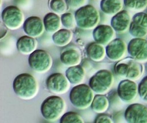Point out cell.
<instances>
[{
	"label": "cell",
	"instance_id": "6da1fadb",
	"mask_svg": "<svg viewBox=\"0 0 147 123\" xmlns=\"http://www.w3.org/2000/svg\"><path fill=\"white\" fill-rule=\"evenodd\" d=\"M13 88L15 94L21 99L29 100L34 98L38 91L35 78L29 73L18 74L14 80Z\"/></svg>",
	"mask_w": 147,
	"mask_h": 123
},
{
	"label": "cell",
	"instance_id": "7a4b0ae2",
	"mask_svg": "<svg viewBox=\"0 0 147 123\" xmlns=\"http://www.w3.org/2000/svg\"><path fill=\"white\" fill-rule=\"evenodd\" d=\"M65 108L64 100L59 96L53 95L43 101L41 105V113L45 120L55 121L63 115Z\"/></svg>",
	"mask_w": 147,
	"mask_h": 123
},
{
	"label": "cell",
	"instance_id": "3957f363",
	"mask_svg": "<svg viewBox=\"0 0 147 123\" xmlns=\"http://www.w3.org/2000/svg\"><path fill=\"white\" fill-rule=\"evenodd\" d=\"M75 18L78 27L84 29H90L96 27L100 17L98 11L93 6L87 5L76 11Z\"/></svg>",
	"mask_w": 147,
	"mask_h": 123
},
{
	"label": "cell",
	"instance_id": "277c9868",
	"mask_svg": "<svg viewBox=\"0 0 147 123\" xmlns=\"http://www.w3.org/2000/svg\"><path fill=\"white\" fill-rule=\"evenodd\" d=\"M93 99L92 90L85 84L76 85L72 88L69 93L71 103L79 109H84L91 106Z\"/></svg>",
	"mask_w": 147,
	"mask_h": 123
},
{
	"label": "cell",
	"instance_id": "5b68a950",
	"mask_svg": "<svg viewBox=\"0 0 147 123\" xmlns=\"http://www.w3.org/2000/svg\"><path fill=\"white\" fill-rule=\"evenodd\" d=\"M114 77L109 70L102 69L98 71L89 80V86L98 94H105L109 91L113 85Z\"/></svg>",
	"mask_w": 147,
	"mask_h": 123
},
{
	"label": "cell",
	"instance_id": "8992f818",
	"mask_svg": "<svg viewBox=\"0 0 147 123\" xmlns=\"http://www.w3.org/2000/svg\"><path fill=\"white\" fill-rule=\"evenodd\" d=\"M30 67L40 73L48 71L52 65V59L50 54L43 50H36L31 53L28 58Z\"/></svg>",
	"mask_w": 147,
	"mask_h": 123
},
{
	"label": "cell",
	"instance_id": "52a82bcc",
	"mask_svg": "<svg viewBox=\"0 0 147 123\" xmlns=\"http://www.w3.org/2000/svg\"><path fill=\"white\" fill-rule=\"evenodd\" d=\"M115 73L123 77L129 79H137L141 72V65L134 59L131 58H126L121 60L114 66Z\"/></svg>",
	"mask_w": 147,
	"mask_h": 123
},
{
	"label": "cell",
	"instance_id": "ba28073f",
	"mask_svg": "<svg viewBox=\"0 0 147 123\" xmlns=\"http://www.w3.org/2000/svg\"><path fill=\"white\" fill-rule=\"evenodd\" d=\"M24 18L22 12L16 6H7L2 13V19L4 25L11 30L19 28L24 23Z\"/></svg>",
	"mask_w": 147,
	"mask_h": 123
},
{
	"label": "cell",
	"instance_id": "9c48e42d",
	"mask_svg": "<svg viewBox=\"0 0 147 123\" xmlns=\"http://www.w3.org/2000/svg\"><path fill=\"white\" fill-rule=\"evenodd\" d=\"M67 77L60 73L51 74L46 80L47 89L55 94H63L69 89V83Z\"/></svg>",
	"mask_w": 147,
	"mask_h": 123
},
{
	"label": "cell",
	"instance_id": "30bf717a",
	"mask_svg": "<svg viewBox=\"0 0 147 123\" xmlns=\"http://www.w3.org/2000/svg\"><path fill=\"white\" fill-rule=\"evenodd\" d=\"M23 28L26 34L32 38L40 37L44 32V25L41 19L37 16H31L25 20Z\"/></svg>",
	"mask_w": 147,
	"mask_h": 123
},
{
	"label": "cell",
	"instance_id": "8fae6325",
	"mask_svg": "<svg viewBox=\"0 0 147 123\" xmlns=\"http://www.w3.org/2000/svg\"><path fill=\"white\" fill-rule=\"evenodd\" d=\"M82 59L79 49L74 46H67L60 53L61 62L65 65L72 66L79 65Z\"/></svg>",
	"mask_w": 147,
	"mask_h": 123
},
{
	"label": "cell",
	"instance_id": "7c38bea8",
	"mask_svg": "<svg viewBox=\"0 0 147 123\" xmlns=\"http://www.w3.org/2000/svg\"><path fill=\"white\" fill-rule=\"evenodd\" d=\"M127 50L129 54L137 60L147 59V42L141 39H132L129 43Z\"/></svg>",
	"mask_w": 147,
	"mask_h": 123
},
{
	"label": "cell",
	"instance_id": "4fadbf2b",
	"mask_svg": "<svg viewBox=\"0 0 147 123\" xmlns=\"http://www.w3.org/2000/svg\"><path fill=\"white\" fill-rule=\"evenodd\" d=\"M130 32L136 37H141L147 33L146 14L140 13L133 17L130 25Z\"/></svg>",
	"mask_w": 147,
	"mask_h": 123
},
{
	"label": "cell",
	"instance_id": "5bb4252c",
	"mask_svg": "<svg viewBox=\"0 0 147 123\" xmlns=\"http://www.w3.org/2000/svg\"><path fill=\"white\" fill-rule=\"evenodd\" d=\"M126 50L125 43L120 39L111 40L106 46V54L109 59L113 61L119 60Z\"/></svg>",
	"mask_w": 147,
	"mask_h": 123
},
{
	"label": "cell",
	"instance_id": "9a60e30c",
	"mask_svg": "<svg viewBox=\"0 0 147 123\" xmlns=\"http://www.w3.org/2000/svg\"><path fill=\"white\" fill-rule=\"evenodd\" d=\"M93 38L95 42L102 44H108L114 36V29L108 25H100L93 31Z\"/></svg>",
	"mask_w": 147,
	"mask_h": 123
},
{
	"label": "cell",
	"instance_id": "2e32d148",
	"mask_svg": "<svg viewBox=\"0 0 147 123\" xmlns=\"http://www.w3.org/2000/svg\"><path fill=\"white\" fill-rule=\"evenodd\" d=\"M117 92L119 97L123 101L129 102L136 95V85L134 82L129 80H123L119 83L118 86Z\"/></svg>",
	"mask_w": 147,
	"mask_h": 123
},
{
	"label": "cell",
	"instance_id": "e0dca14e",
	"mask_svg": "<svg viewBox=\"0 0 147 123\" xmlns=\"http://www.w3.org/2000/svg\"><path fill=\"white\" fill-rule=\"evenodd\" d=\"M147 117V112L142 105L134 104L129 106L126 110L125 117L129 122H138L144 121Z\"/></svg>",
	"mask_w": 147,
	"mask_h": 123
},
{
	"label": "cell",
	"instance_id": "ac0fdd59",
	"mask_svg": "<svg viewBox=\"0 0 147 123\" xmlns=\"http://www.w3.org/2000/svg\"><path fill=\"white\" fill-rule=\"evenodd\" d=\"M130 24V16L126 10H122L115 14L111 20L112 28L118 33L125 32Z\"/></svg>",
	"mask_w": 147,
	"mask_h": 123
},
{
	"label": "cell",
	"instance_id": "d6986e66",
	"mask_svg": "<svg viewBox=\"0 0 147 123\" xmlns=\"http://www.w3.org/2000/svg\"><path fill=\"white\" fill-rule=\"evenodd\" d=\"M16 45L20 53L24 55H30L36 50L37 42L34 38L28 35L22 36L18 39Z\"/></svg>",
	"mask_w": 147,
	"mask_h": 123
},
{
	"label": "cell",
	"instance_id": "ffe728a7",
	"mask_svg": "<svg viewBox=\"0 0 147 123\" xmlns=\"http://www.w3.org/2000/svg\"><path fill=\"white\" fill-rule=\"evenodd\" d=\"M65 76L70 83L78 85L83 81L85 77V72L80 65L69 66L65 72Z\"/></svg>",
	"mask_w": 147,
	"mask_h": 123
},
{
	"label": "cell",
	"instance_id": "44dd1931",
	"mask_svg": "<svg viewBox=\"0 0 147 123\" xmlns=\"http://www.w3.org/2000/svg\"><path fill=\"white\" fill-rule=\"evenodd\" d=\"M44 25L45 31L48 33H55L61 27V18L55 13H48L44 18Z\"/></svg>",
	"mask_w": 147,
	"mask_h": 123
},
{
	"label": "cell",
	"instance_id": "7402d4cb",
	"mask_svg": "<svg viewBox=\"0 0 147 123\" xmlns=\"http://www.w3.org/2000/svg\"><path fill=\"white\" fill-rule=\"evenodd\" d=\"M86 53L90 59L94 61L98 62L105 58L106 51L102 44L95 42L87 45Z\"/></svg>",
	"mask_w": 147,
	"mask_h": 123
},
{
	"label": "cell",
	"instance_id": "603a6c76",
	"mask_svg": "<svg viewBox=\"0 0 147 123\" xmlns=\"http://www.w3.org/2000/svg\"><path fill=\"white\" fill-rule=\"evenodd\" d=\"M72 32L68 29H61L53 33L52 39L54 43L59 47L68 45L72 40Z\"/></svg>",
	"mask_w": 147,
	"mask_h": 123
},
{
	"label": "cell",
	"instance_id": "cb8c5ba5",
	"mask_svg": "<svg viewBox=\"0 0 147 123\" xmlns=\"http://www.w3.org/2000/svg\"><path fill=\"white\" fill-rule=\"evenodd\" d=\"M100 7L105 14L115 15L121 10L122 3L121 0H102Z\"/></svg>",
	"mask_w": 147,
	"mask_h": 123
},
{
	"label": "cell",
	"instance_id": "d4e9b609",
	"mask_svg": "<svg viewBox=\"0 0 147 123\" xmlns=\"http://www.w3.org/2000/svg\"><path fill=\"white\" fill-rule=\"evenodd\" d=\"M109 105V102L107 98L102 94H98L94 97L91 107L94 112L100 114L107 110Z\"/></svg>",
	"mask_w": 147,
	"mask_h": 123
},
{
	"label": "cell",
	"instance_id": "484cf974",
	"mask_svg": "<svg viewBox=\"0 0 147 123\" xmlns=\"http://www.w3.org/2000/svg\"><path fill=\"white\" fill-rule=\"evenodd\" d=\"M49 8L56 14H64L69 9L66 0H49Z\"/></svg>",
	"mask_w": 147,
	"mask_h": 123
},
{
	"label": "cell",
	"instance_id": "4316f807",
	"mask_svg": "<svg viewBox=\"0 0 147 123\" xmlns=\"http://www.w3.org/2000/svg\"><path fill=\"white\" fill-rule=\"evenodd\" d=\"M61 123H83V119L78 113L69 111L64 114L60 120Z\"/></svg>",
	"mask_w": 147,
	"mask_h": 123
},
{
	"label": "cell",
	"instance_id": "83f0119b",
	"mask_svg": "<svg viewBox=\"0 0 147 123\" xmlns=\"http://www.w3.org/2000/svg\"><path fill=\"white\" fill-rule=\"evenodd\" d=\"M61 21L63 25L67 29H72L75 27V18L71 13H65L61 16Z\"/></svg>",
	"mask_w": 147,
	"mask_h": 123
},
{
	"label": "cell",
	"instance_id": "f1b7e54d",
	"mask_svg": "<svg viewBox=\"0 0 147 123\" xmlns=\"http://www.w3.org/2000/svg\"><path fill=\"white\" fill-rule=\"evenodd\" d=\"M125 5L131 9L141 10L147 5V0H124Z\"/></svg>",
	"mask_w": 147,
	"mask_h": 123
},
{
	"label": "cell",
	"instance_id": "f546056e",
	"mask_svg": "<svg viewBox=\"0 0 147 123\" xmlns=\"http://www.w3.org/2000/svg\"><path fill=\"white\" fill-rule=\"evenodd\" d=\"M87 0H66L69 9L73 10L78 9L86 3Z\"/></svg>",
	"mask_w": 147,
	"mask_h": 123
},
{
	"label": "cell",
	"instance_id": "4dcf8cb0",
	"mask_svg": "<svg viewBox=\"0 0 147 123\" xmlns=\"http://www.w3.org/2000/svg\"><path fill=\"white\" fill-rule=\"evenodd\" d=\"M95 123H111L113 122L112 119L107 115L102 114H99L95 119Z\"/></svg>",
	"mask_w": 147,
	"mask_h": 123
},
{
	"label": "cell",
	"instance_id": "1f68e13d",
	"mask_svg": "<svg viewBox=\"0 0 147 123\" xmlns=\"http://www.w3.org/2000/svg\"><path fill=\"white\" fill-rule=\"evenodd\" d=\"M139 92L140 94L142 96L144 95H146L147 94V77L145 78L141 82L139 86ZM147 99V98H146Z\"/></svg>",
	"mask_w": 147,
	"mask_h": 123
},
{
	"label": "cell",
	"instance_id": "d6a6232c",
	"mask_svg": "<svg viewBox=\"0 0 147 123\" xmlns=\"http://www.w3.org/2000/svg\"><path fill=\"white\" fill-rule=\"evenodd\" d=\"M7 31L6 28V27H3V25L1 24V39H2L7 34Z\"/></svg>",
	"mask_w": 147,
	"mask_h": 123
}]
</instances>
